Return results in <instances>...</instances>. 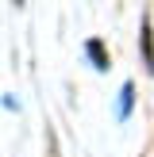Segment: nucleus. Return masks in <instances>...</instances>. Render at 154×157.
I'll list each match as a JSON object with an SVG mask.
<instances>
[{
    "label": "nucleus",
    "mask_w": 154,
    "mask_h": 157,
    "mask_svg": "<svg viewBox=\"0 0 154 157\" xmlns=\"http://www.w3.org/2000/svg\"><path fill=\"white\" fill-rule=\"evenodd\" d=\"M143 50H146V69L154 73V42H150V19H143Z\"/></svg>",
    "instance_id": "obj_1"
},
{
    "label": "nucleus",
    "mask_w": 154,
    "mask_h": 157,
    "mask_svg": "<svg viewBox=\"0 0 154 157\" xmlns=\"http://www.w3.org/2000/svg\"><path fill=\"white\" fill-rule=\"evenodd\" d=\"M85 50H89V58L96 61V69H104V65H108V58H104V50H100V42H96V38H92V42L85 46Z\"/></svg>",
    "instance_id": "obj_3"
},
{
    "label": "nucleus",
    "mask_w": 154,
    "mask_h": 157,
    "mask_svg": "<svg viewBox=\"0 0 154 157\" xmlns=\"http://www.w3.org/2000/svg\"><path fill=\"white\" fill-rule=\"evenodd\" d=\"M131 96H135V88L123 84V88H120V119H127V115H131Z\"/></svg>",
    "instance_id": "obj_2"
}]
</instances>
